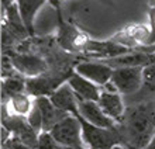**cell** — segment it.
<instances>
[{
  "instance_id": "cell-19",
  "label": "cell",
  "mask_w": 155,
  "mask_h": 149,
  "mask_svg": "<svg viewBox=\"0 0 155 149\" xmlns=\"http://www.w3.org/2000/svg\"><path fill=\"white\" fill-rule=\"evenodd\" d=\"M150 21H151V30L148 32V37L144 44L151 47V45L155 44V7H152L150 10Z\"/></svg>"
},
{
  "instance_id": "cell-18",
  "label": "cell",
  "mask_w": 155,
  "mask_h": 149,
  "mask_svg": "<svg viewBox=\"0 0 155 149\" xmlns=\"http://www.w3.org/2000/svg\"><path fill=\"white\" fill-rule=\"evenodd\" d=\"M27 120H28L31 127H33L38 134L42 132V114H41L40 107L35 104V101H34V104H33V107H31V110H30V113L27 114Z\"/></svg>"
},
{
  "instance_id": "cell-12",
  "label": "cell",
  "mask_w": 155,
  "mask_h": 149,
  "mask_svg": "<svg viewBox=\"0 0 155 149\" xmlns=\"http://www.w3.org/2000/svg\"><path fill=\"white\" fill-rule=\"evenodd\" d=\"M68 83L71 85V87L74 89V92L76 93V96L79 100H92V101H99L100 97V92L99 89L100 86H97L96 83L90 82L89 79L83 77L82 75H79L78 72H72L69 77H68Z\"/></svg>"
},
{
  "instance_id": "cell-23",
  "label": "cell",
  "mask_w": 155,
  "mask_h": 149,
  "mask_svg": "<svg viewBox=\"0 0 155 149\" xmlns=\"http://www.w3.org/2000/svg\"><path fill=\"white\" fill-rule=\"evenodd\" d=\"M113 149H134V148H130V146H126V145H117Z\"/></svg>"
},
{
  "instance_id": "cell-17",
  "label": "cell",
  "mask_w": 155,
  "mask_h": 149,
  "mask_svg": "<svg viewBox=\"0 0 155 149\" xmlns=\"http://www.w3.org/2000/svg\"><path fill=\"white\" fill-rule=\"evenodd\" d=\"M37 149H66V146L59 144V142L51 135V132L42 131V132H40V135H38Z\"/></svg>"
},
{
  "instance_id": "cell-20",
  "label": "cell",
  "mask_w": 155,
  "mask_h": 149,
  "mask_svg": "<svg viewBox=\"0 0 155 149\" xmlns=\"http://www.w3.org/2000/svg\"><path fill=\"white\" fill-rule=\"evenodd\" d=\"M2 149H31V148H28L27 145H24L20 139H17L16 137H13L12 135V137L8 138L4 144H2Z\"/></svg>"
},
{
  "instance_id": "cell-7",
  "label": "cell",
  "mask_w": 155,
  "mask_h": 149,
  "mask_svg": "<svg viewBox=\"0 0 155 149\" xmlns=\"http://www.w3.org/2000/svg\"><path fill=\"white\" fill-rule=\"evenodd\" d=\"M113 70L110 65L104 63V62H79L75 65V72L82 75L83 77L89 79L90 82L96 83L97 86H106L107 83L111 82L113 76Z\"/></svg>"
},
{
  "instance_id": "cell-1",
  "label": "cell",
  "mask_w": 155,
  "mask_h": 149,
  "mask_svg": "<svg viewBox=\"0 0 155 149\" xmlns=\"http://www.w3.org/2000/svg\"><path fill=\"white\" fill-rule=\"evenodd\" d=\"M117 129L127 146L144 149L155 135V94L133 101L117 121Z\"/></svg>"
},
{
  "instance_id": "cell-8",
  "label": "cell",
  "mask_w": 155,
  "mask_h": 149,
  "mask_svg": "<svg viewBox=\"0 0 155 149\" xmlns=\"http://www.w3.org/2000/svg\"><path fill=\"white\" fill-rule=\"evenodd\" d=\"M78 110H79V114L86 121H89L90 124H94L97 127H104V128H113L117 125V121L109 117L102 110V107L99 105L97 101L79 100Z\"/></svg>"
},
{
  "instance_id": "cell-13",
  "label": "cell",
  "mask_w": 155,
  "mask_h": 149,
  "mask_svg": "<svg viewBox=\"0 0 155 149\" xmlns=\"http://www.w3.org/2000/svg\"><path fill=\"white\" fill-rule=\"evenodd\" d=\"M49 99H51V101L57 105L58 109L64 110L66 113L74 114V115H78V114H79V110H78L79 99H78L76 93L74 92V89L71 87L69 83L61 85L51 96H49Z\"/></svg>"
},
{
  "instance_id": "cell-14",
  "label": "cell",
  "mask_w": 155,
  "mask_h": 149,
  "mask_svg": "<svg viewBox=\"0 0 155 149\" xmlns=\"http://www.w3.org/2000/svg\"><path fill=\"white\" fill-rule=\"evenodd\" d=\"M45 2L47 0H16L20 16L28 30L30 37H34V18L37 11L45 4Z\"/></svg>"
},
{
  "instance_id": "cell-22",
  "label": "cell",
  "mask_w": 155,
  "mask_h": 149,
  "mask_svg": "<svg viewBox=\"0 0 155 149\" xmlns=\"http://www.w3.org/2000/svg\"><path fill=\"white\" fill-rule=\"evenodd\" d=\"M66 149H89L87 146H66Z\"/></svg>"
},
{
  "instance_id": "cell-25",
  "label": "cell",
  "mask_w": 155,
  "mask_h": 149,
  "mask_svg": "<svg viewBox=\"0 0 155 149\" xmlns=\"http://www.w3.org/2000/svg\"><path fill=\"white\" fill-rule=\"evenodd\" d=\"M102 2H106V3H111V0H102Z\"/></svg>"
},
{
  "instance_id": "cell-10",
  "label": "cell",
  "mask_w": 155,
  "mask_h": 149,
  "mask_svg": "<svg viewBox=\"0 0 155 149\" xmlns=\"http://www.w3.org/2000/svg\"><path fill=\"white\" fill-rule=\"evenodd\" d=\"M99 105L104 113L113 120L118 121L126 111V101L124 97L117 90H102L99 97Z\"/></svg>"
},
{
  "instance_id": "cell-16",
  "label": "cell",
  "mask_w": 155,
  "mask_h": 149,
  "mask_svg": "<svg viewBox=\"0 0 155 149\" xmlns=\"http://www.w3.org/2000/svg\"><path fill=\"white\" fill-rule=\"evenodd\" d=\"M13 104V109L17 114H21V115H27L31 110V103H30L28 97L25 96L24 93H18L16 96H13L10 99Z\"/></svg>"
},
{
  "instance_id": "cell-9",
  "label": "cell",
  "mask_w": 155,
  "mask_h": 149,
  "mask_svg": "<svg viewBox=\"0 0 155 149\" xmlns=\"http://www.w3.org/2000/svg\"><path fill=\"white\" fill-rule=\"evenodd\" d=\"M82 49L86 53H90L92 57H99V58H114L118 55H124L133 51V48H128L126 45L116 44V42H96V41H86L82 45Z\"/></svg>"
},
{
  "instance_id": "cell-11",
  "label": "cell",
  "mask_w": 155,
  "mask_h": 149,
  "mask_svg": "<svg viewBox=\"0 0 155 149\" xmlns=\"http://www.w3.org/2000/svg\"><path fill=\"white\" fill-rule=\"evenodd\" d=\"M35 104L40 107L41 114H42V131H47V132H49L54 128V125L58 124L62 118H65L68 114H71L58 109L48 96L35 97Z\"/></svg>"
},
{
  "instance_id": "cell-24",
  "label": "cell",
  "mask_w": 155,
  "mask_h": 149,
  "mask_svg": "<svg viewBox=\"0 0 155 149\" xmlns=\"http://www.w3.org/2000/svg\"><path fill=\"white\" fill-rule=\"evenodd\" d=\"M151 4H152V7H155V0H152V2H151Z\"/></svg>"
},
{
  "instance_id": "cell-4",
  "label": "cell",
  "mask_w": 155,
  "mask_h": 149,
  "mask_svg": "<svg viewBox=\"0 0 155 149\" xmlns=\"http://www.w3.org/2000/svg\"><path fill=\"white\" fill-rule=\"evenodd\" d=\"M55 139L64 146H86L82 135L81 121L74 114H68L49 131Z\"/></svg>"
},
{
  "instance_id": "cell-6",
  "label": "cell",
  "mask_w": 155,
  "mask_h": 149,
  "mask_svg": "<svg viewBox=\"0 0 155 149\" xmlns=\"http://www.w3.org/2000/svg\"><path fill=\"white\" fill-rule=\"evenodd\" d=\"M2 125L4 128H7L12 132L13 137H16L17 139H20L24 145H27L31 149H37L38 146V135L40 134L31 127L28 120L21 115H8V117L2 120Z\"/></svg>"
},
{
  "instance_id": "cell-5",
  "label": "cell",
  "mask_w": 155,
  "mask_h": 149,
  "mask_svg": "<svg viewBox=\"0 0 155 149\" xmlns=\"http://www.w3.org/2000/svg\"><path fill=\"white\" fill-rule=\"evenodd\" d=\"M3 53H6V55L12 58L14 68L23 76L27 77L40 76V75L49 70V65L47 62V59L38 57V55L28 52H17V51H8V52H3Z\"/></svg>"
},
{
  "instance_id": "cell-15",
  "label": "cell",
  "mask_w": 155,
  "mask_h": 149,
  "mask_svg": "<svg viewBox=\"0 0 155 149\" xmlns=\"http://www.w3.org/2000/svg\"><path fill=\"white\" fill-rule=\"evenodd\" d=\"M25 82L23 75H17V76L6 77L2 82V103H7L13 96H16L18 93L25 92Z\"/></svg>"
},
{
  "instance_id": "cell-3",
  "label": "cell",
  "mask_w": 155,
  "mask_h": 149,
  "mask_svg": "<svg viewBox=\"0 0 155 149\" xmlns=\"http://www.w3.org/2000/svg\"><path fill=\"white\" fill-rule=\"evenodd\" d=\"M144 83V66L114 68L111 85L123 96H131L141 90Z\"/></svg>"
},
{
  "instance_id": "cell-21",
  "label": "cell",
  "mask_w": 155,
  "mask_h": 149,
  "mask_svg": "<svg viewBox=\"0 0 155 149\" xmlns=\"http://www.w3.org/2000/svg\"><path fill=\"white\" fill-rule=\"evenodd\" d=\"M144 149H155V135H154V138H152L151 141L148 142V145L145 146Z\"/></svg>"
},
{
  "instance_id": "cell-2",
  "label": "cell",
  "mask_w": 155,
  "mask_h": 149,
  "mask_svg": "<svg viewBox=\"0 0 155 149\" xmlns=\"http://www.w3.org/2000/svg\"><path fill=\"white\" fill-rule=\"evenodd\" d=\"M76 117L81 121L83 141L89 149H113L117 145H126L121 134L118 132L117 125L113 128H104V127L90 124L81 114H78Z\"/></svg>"
}]
</instances>
